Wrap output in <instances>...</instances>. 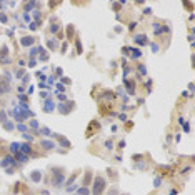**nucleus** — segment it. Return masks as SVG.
Masks as SVG:
<instances>
[{"instance_id": "nucleus-25", "label": "nucleus", "mask_w": 195, "mask_h": 195, "mask_svg": "<svg viewBox=\"0 0 195 195\" xmlns=\"http://www.w3.org/2000/svg\"><path fill=\"white\" fill-rule=\"evenodd\" d=\"M34 2H27V4H25V13L27 12H30V10H32V9H34Z\"/></svg>"}, {"instance_id": "nucleus-42", "label": "nucleus", "mask_w": 195, "mask_h": 195, "mask_svg": "<svg viewBox=\"0 0 195 195\" xmlns=\"http://www.w3.org/2000/svg\"><path fill=\"white\" fill-rule=\"evenodd\" d=\"M65 50H67V43H62V52L60 54H65Z\"/></svg>"}, {"instance_id": "nucleus-31", "label": "nucleus", "mask_w": 195, "mask_h": 195, "mask_svg": "<svg viewBox=\"0 0 195 195\" xmlns=\"http://www.w3.org/2000/svg\"><path fill=\"white\" fill-rule=\"evenodd\" d=\"M50 32H52V34H55V32H59V23H54V25L50 27Z\"/></svg>"}, {"instance_id": "nucleus-23", "label": "nucleus", "mask_w": 195, "mask_h": 195, "mask_svg": "<svg viewBox=\"0 0 195 195\" xmlns=\"http://www.w3.org/2000/svg\"><path fill=\"white\" fill-rule=\"evenodd\" d=\"M132 52H133V54H132V59H139V57L142 55V52H140L139 48H133Z\"/></svg>"}, {"instance_id": "nucleus-35", "label": "nucleus", "mask_w": 195, "mask_h": 195, "mask_svg": "<svg viewBox=\"0 0 195 195\" xmlns=\"http://www.w3.org/2000/svg\"><path fill=\"white\" fill-rule=\"evenodd\" d=\"M57 90H59V92H65V87L59 82V84H57Z\"/></svg>"}, {"instance_id": "nucleus-8", "label": "nucleus", "mask_w": 195, "mask_h": 195, "mask_svg": "<svg viewBox=\"0 0 195 195\" xmlns=\"http://www.w3.org/2000/svg\"><path fill=\"white\" fill-rule=\"evenodd\" d=\"M57 140H59V144L62 145V147H65V149H70V147H72V144H70L64 135H57Z\"/></svg>"}, {"instance_id": "nucleus-26", "label": "nucleus", "mask_w": 195, "mask_h": 195, "mask_svg": "<svg viewBox=\"0 0 195 195\" xmlns=\"http://www.w3.org/2000/svg\"><path fill=\"white\" fill-rule=\"evenodd\" d=\"M0 22H2V23H7V22H9V17H7L4 12H0Z\"/></svg>"}, {"instance_id": "nucleus-48", "label": "nucleus", "mask_w": 195, "mask_h": 195, "mask_svg": "<svg viewBox=\"0 0 195 195\" xmlns=\"http://www.w3.org/2000/svg\"><path fill=\"white\" fill-rule=\"evenodd\" d=\"M183 130L188 132V130H190V125H188V123H185V125H183Z\"/></svg>"}, {"instance_id": "nucleus-34", "label": "nucleus", "mask_w": 195, "mask_h": 195, "mask_svg": "<svg viewBox=\"0 0 195 195\" xmlns=\"http://www.w3.org/2000/svg\"><path fill=\"white\" fill-rule=\"evenodd\" d=\"M37 54H38V48H35V47H34V48H30V55H32V57H35Z\"/></svg>"}, {"instance_id": "nucleus-13", "label": "nucleus", "mask_w": 195, "mask_h": 195, "mask_svg": "<svg viewBox=\"0 0 195 195\" xmlns=\"http://www.w3.org/2000/svg\"><path fill=\"white\" fill-rule=\"evenodd\" d=\"M135 43H139V45H145V43H147V37H145L144 34L142 35H135Z\"/></svg>"}, {"instance_id": "nucleus-4", "label": "nucleus", "mask_w": 195, "mask_h": 195, "mask_svg": "<svg viewBox=\"0 0 195 195\" xmlns=\"http://www.w3.org/2000/svg\"><path fill=\"white\" fill-rule=\"evenodd\" d=\"M95 130H100V123L97 122V120H92L89 125V128H87V132H85V135L87 137H92L93 133H95Z\"/></svg>"}, {"instance_id": "nucleus-29", "label": "nucleus", "mask_w": 195, "mask_h": 195, "mask_svg": "<svg viewBox=\"0 0 195 195\" xmlns=\"http://www.w3.org/2000/svg\"><path fill=\"white\" fill-rule=\"evenodd\" d=\"M108 195H120V192H119V188H117V187H115V188L112 187L110 190H108Z\"/></svg>"}, {"instance_id": "nucleus-18", "label": "nucleus", "mask_w": 195, "mask_h": 195, "mask_svg": "<svg viewBox=\"0 0 195 195\" xmlns=\"http://www.w3.org/2000/svg\"><path fill=\"white\" fill-rule=\"evenodd\" d=\"M4 128H5V130H13L15 127H13L12 122H9V120H7V122H4Z\"/></svg>"}, {"instance_id": "nucleus-41", "label": "nucleus", "mask_w": 195, "mask_h": 195, "mask_svg": "<svg viewBox=\"0 0 195 195\" xmlns=\"http://www.w3.org/2000/svg\"><path fill=\"white\" fill-rule=\"evenodd\" d=\"M135 27H137V23H135V22H132L130 25H128V30H133Z\"/></svg>"}, {"instance_id": "nucleus-3", "label": "nucleus", "mask_w": 195, "mask_h": 195, "mask_svg": "<svg viewBox=\"0 0 195 195\" xmlns=\"http://www.w3.org/2000/svg\"><path fill=\"white\" fill-rule=\"evenodd\" d=\"M73 107H75V103H73V102H65V103H59L57 108H59V112L62 115H68L70 112L73 110Z\"/></svg>"}, {"instance_id": "nucleus-28", "label": "nucleus", "mask_w": 195, "mask_h": 195, "mask_svg": "<svg viewBox=\"0 0 195 195\" xmlns=\"http://www.w3.org/2000/svg\"><path fill=\"white\" fill-rule=\"evenodd\" d=\"M10 150H12L13 153H17V152H18V144H15V142H13V144H10Z\"/></svg>"}, {"instance_id": "nucleus-32", "label": "nucleus", "mask_w": 195, "mask_h": 195, "mask_svg": "<svg viewBox=\"0 0 195 195\" xmlns=\"http://www.w3.org/2000/svg\"><path fill=\"white\" fill-rule=\"evenodd\" d=\"M139 72L142 73V75H145V73H147V68H145L144 65H139Z\"/></svg>"}, {"instance_id": "nucleus-27", "label": "nucleus", "mask_w": 195, "mask_h": 195, "mask_svg": "<svg viewBox=\"0 0 195 195\" xmlns=\"http://www.w3.org/2000/svg\"><path fill=\"white\" fill-rule=\"evenodd\" d=\"M17 130H20L22 133H27V130H29V128H27L25 125H22V123H18V125H17Z\"/></svg>"}, {"instance_id": "nucleus-47", "label": "nucleus", "mask_w": 195, "mask_h": 195, "mask_svg": "<svg viewBox=\"0 0 195 195\" xmlns=\"http://www.w3.org/2000/svg\"><path fill=\"white\" fill-rule=\"evenodd\" d=\"M30 29L35 30V29H37V23H35V22H32V23H30Z\"/></svg>"}, {"instance_id": "nucleus-37", "label": "nucleus", "mask_w": 195, "mask_h": 195, "mask_svg": "<svg viewBox=\"0 0 195 195\" xmlns=\"http://www.w3.org/2000/svg\"><path fill=\"white\" fill-rule=\"evenodd\" d=\"M122 52L125 54V55H130V48H128V47H123V48H122Z\"/></svg>"}, {"instance_id": "nucleus-38", "label": "nucleus", "mask_w": 195, "mask_h": 195, "mask_svg": "<svg viewBox=\"0 0 195 195\" xmlns=\"http://www.w3.org/2000/svg\"><path fill=\"white\" fill-rule=\"evenodd\" d=\"M35 65H37V60H35V59H32V60L29 62V67H35Z\"/></svg>"}, {"instance_id": "nucleus-11", "label": "nucleus", "mask_w": 195, "mask_h": 195, "mask_svg": "<svg viewBox=\"0 0 195 195\" xmlns=\"http://www.w3.org/2000/svg\"><path fill=\"white\" fill-rule=\"evenodd\" d=\"M10 90V85L7 80H0V95H4V93H7Z\"/></svg>"}, {"instance_id": "nucleus-20", "label": "nucleus", "mask_w": 195, "mask_h": 195, "mask_svg": "<svg viewBox=\"0 0 195 195\" xmlns=\"http://www.w3.org/2000/svg\"><path fill=\"white\" fill-rule=\"evenodd\" d=\"M75 47H77V54H82V52H84V48H82V43H80V40H78V38L75 40Z\"/></svg>"}, {"instance_id": "nucleus-17", "label": "nucleus", "mask_w": 195, "mask_h": 195, "mask_svg": "<svg viewBox=\"0 0 195 195\" xmlns=\"http://www.w3.org/2000/svg\"><path fill=\"white\" fill-rule=\"evenodd\" d=\"M90 180H92V172H90V170H89V172H87V175H85V180H84V185H85V187H87V185H89V183H90Z\"/></svg>"}, {"instance_id": "nucleus-49", "label": "nucleus", "mask_w": 195, "mask_h": 195, "mask_svg": "<svg viewBox=\"0 0 195 195\" xmlns=\"http://www.w3.org/2000/svg\"><path fill=\"white\" fill-rule=\"evenodd\" d=\"M160 182H162L160 178H155V187H160Z\"/></svg>"}, {"instance_id": "nucleus-7", "label": "nucleus", "mask_w": 195, "mask_h": 195, "mask_svg": "<svg viewBox=\"0 0 195 195\" xmlns=\"http://www.w3.org/2000/svg\"><path fill=\"white\" fill-rule=\"evenodd\" d=\"M0 57H2V62L4 64H9L10 60H9V47L4 45L2 48H0Z\"/></svg>"}, {"instance_id": "nucleus-9", "label": "nucleus", "mask_w": 195, "mask_h": 195, "mask_svg": "<svg viewBox=\"0 0 195 195\" xmlns=\"http://www.w3.org/2000/svg\"><path fill=\"white\" fill-rule=\"evenodd\" d=\"M34 42H35V38H32V37H23V38H20V45H22V47H30V45H34Z\"/></svg>"}, {"instance_id": "nucleus-1", "label": "nucleus", "mask_w": 195, "mask_h": 195, "mask_svg": "<svg viewBox=\"0 0 195 195\" xmlns=\"http://www.w3.org/2000/svg\"><path fill=\"white\" fill-rule=\"evenodd\" d=\"M105 178L100 177V175H97L95 177V180H93V187H92V194L93 195H100L103 190H105Z\"/></svg>"}, {"instance_id": "nucleus-43", "label": "nucleus", "mask_w": 195, "mask_h": 195, "mask_svg": "<svg viewBox=\"0 0 195 195\" xmlns=\"http://www.w3.org/2000/svg\"><path fill=\"white\" fill-rule=\"evenodd\" d=\"M23 139H27V140H34V137H30L29 133H23Z\"/></svg>"}, {"instance_id": "nucleus-33", "label": "nucleus", "mask_w": 195, "mask_h": 195, "mask_svg": "<svg viewBox=\"0 0 195 195\" xmlns=\"http://www.w3.org/2000/svg\"><path fill=\"white\" fill-rule=\"evenodd\" d=\"M60 82H62V84H65V85H68V84H70V78H68V77H62V78H60Z\"/></svg>"}, {"instance_id": "nucleus-2", "label": "nucleus", "mask_w": 195, "mask_h": 195, "mask_svg": "<svg viewBox=\"0 0 195 195\" xmlns=\"http://www.w3.org/2000/svg\"><path fill=\"white\" fill-rule=\"evenodd\" d=\"M54 170H55V172H54V175H52V183H54L55 187L65 185V174L60 169H54Z\"/></svg>"}, {"instance_id": "nucleus-30", "label": "nucleus", "mask_w": 195, "mask_h": 195, "mask_svg": "<svg viewBox=\"0 0 195 195\" xmlns=\"http://www.w3.org/2000/svg\"><path fill=\"white\" fill-rule=\"evenodd\" d=\"M40 132H42L43 135H50V133H52V132H50V128H48V127H42V128H40Z\"/></svg>"}, {"instance_id": "nucleus-39", "label": "nucleus", "mask_w": 195, "mask_h": 195, "mask_svg": "<svg viewBox=\"0 0 195 195\" xmlns=\"http://www.w3.org/2000/svg\"><path fill=\"white\" fill-rule=\"evenodd\" d=\"M152 52H158V45L157 43H152Z\"/></svg>"}, {"instance_id": "nucleus-45", "label": "nucleus", "mask_w": 195, "mask_h": 195, "mask_svg": "<svg viewBox=\"0 0 195 195\" xmlns=\"http://www.w3.org/2000/svg\"><path fill=\"white\" fill-rule=\"evenodd\" d=\"M20 77H23V70H18L17 72V78H20Z\"/></svg>"}, {"instance_id": "nucleus-19", "label": "nucleus", "mask_w": 195, "mask_h": 195, "mask_svg": "<svg viewBox=\"0 0 195 195\" xmlns=\"http://www.w3.org/2000/svg\"><path fill=\"white\" fill-rule=\"evenodd\" d=\"M77 195H90V190L87 188V187H82L80 190H78V194Z\"/></svg>"}, {"instance_id": "nucleus-24", "label": "nucleus", "mask_w": 195, "mask_h": 195, "mask_svg": "<svg viewBox=\"0 0 195 195\" xmlns=\"http://www.w3.org/2000/svg\"><path fill=\"white\" fill-rule=\"evenodd\" d=\"M73 35V25H68L67 27V38H72Z\"/></svg>"}, {"instance_id": "nucleus-16", "label": "nucleus", "mask_w": 195, "mask_h": 195, "mask_svg": "<svg viewBox=\"0 0 195 195\" xmlns=\"http://www.w3.org/2000/svg\"><path fill=\"white\" fill-rule=\"evenodd\" d=\"M13 162H15V160H13L12 157H5V160L0 162V165H2V167H7V165H12Z\"/></svg>"}, {"instance_id": "nucleus-6", "label": "nucleus", "mask_w": 195, "mask_h": 195, "mask_svg": "<svg viewBox=\"0 0 195 195\" xmlns=\"http://www.w3.org/2000/svg\"><path fill=\"white\" fill-rule=\"evenodd\" d=\"M123 85H125V89H127V92L130 93V95L135 93V84H133L130 78H125V80H123Z\"/></svg>"}, {"instance_id": "nucleus-46", "label": "nucleus", "mask_w": 195, "mask_h": 195, "mask_svg": "<svg viewBox=\"0 0 195 195\" xmlns=\"http://www.w3.org/2000/svg\"><path fill=\"white\" fill-rule=\"evenodd\" d=\"M120 120H122V122H127V115H120Z\"/></svg>"}, {"instance_id": "nucleus-44", "label": "nucleus", "mask_w": 195, "mask_h": 195, "mask_svg": "<svg viewBox=\"0 0 195 195\" xmlns=\"http://www.w3.org/2000/svg\"><path fill=\"white\" fill-rule=\"evenodd\" d=\"M35 92V87H34V85H32V87H29V92H27V93H34Z\"/></svg>"}, {"instance_id": "nucleus-22", "label": "nucleus", "mask_w": 195, "mask_h": 195, "mask_svg": "<svg viewBox=\"0 0 195 195\" xmlns=\"http://www.w3.org/2000/svg\"><path fill=\"white\" fill-rule=\"evenodd\" d=\"M0 122H7V112L5 110H0Z\"/></svg>"}, {"instance_id": "nucleus-10", "label": "nucleus", "mask_w": 195, "mask_h": 195, "mask_svg": "<svg viewBox=\"0 0 195 195\" xmlns=\"http://www.w3.org/2000/svg\"><path fill=\"white\" fill-rule=\"evenodd\" d=\"M40 145H42L45 150H54V149H55V144H54L52 140H42V142H40Z\"/></svg>"}, {"instance_id": "nucleus-15", "label": "nucleus", "mask_w": 195, "mask_h": 195, "mask_svg": "<svg viewBox=\"0 0 195 195\" xmlns=\"http://www.w3.org/2000/svg\"><path fill=\"white\" fill-rule=\"evenodd\" d=\"M30 178H32L34 182H40V180H42V174H40L38 170H35V172H32V175H30Z\"/></svg>"}, {"instance_id": "nucleus-40", "label": "nucleus", "mask_w": 195, "mask_h": 195, "mask_svg": "<svg viewBox=\"0 0 195 195\" xmlns=\"http://www.w3.org/2000/svg\"><path fill=\"white\" fill-rule=\"evenodd\" d=\"M105 147H107V149H112V140H107V142H105Z\"/></svg>"}, {"instance_id": "nucleus-5", "label": "nucleus", "mask_w": 195, "mask_h": 195, "mask_svg": "<svg viewBox=\"0 0 195 195\" xmlns=\"http://www.w3.org/2000/svg\"><path fill=\"white\" fill-rule=\"evenodd\" d=\"M18 152L29 157V155L34 153V149H32V145H30V144H18Z\"/></svg>"}, {"instance_id": "nucleus-12", "label": "nucleus", "mask_w": 195, "mask_h": 195, "mask_svg": "<svg viewBox=\"0 0 195 195\" xmlns=\"http://www.w3.org/2000/svg\"><path fill=\"white\" fill-rule=\"evenodd\" d=\"M54 102L52 100H47L45 103H43V112H47V114H50V112H54Z\"/></svg>"}, {"instance_id": "nucleus-14", "label": "nucleus", "mask_w": 195, "mask_h": 195, "mask_svg": "<svg viewBox=\"0 0 195 195\" xmlns=\"http://www.w3.org/2000/svg\"><path fill=\"white\" fill-rule=\"evenodd\" d=\"M15 158H17V162H20V163H27V160H29V157L23 155V153H20V152L15 153Z\"/></svg>"}, {"instance_id": "nucleus-21", "label": "nucleus", "mask_w": 195, "mask_h": 195, "mask_svg": "<svg viewBox=\"0 0 195 195\" xmlns=\"http://www.w3.org/2000/svg\"><path fill=\"white\" fill-rule=\"evenodd\" d=\"M47 47H48V48H50V50H55L57 43L54 42V40H47Z\"/></svg>"}, {"instance_id": "nucleus-36", "label": "nucleus", "mask_w": 195, "mask_h": 195, "mask_svg": "<svg viewBox=\"0 0 195 195\" xmlns=\"http://www.w3.org/2000/svg\"><path fill=\"white\" fill-rule=\"evenodd\" d=\"M30 127L32 128H38V122L37 120H32V122H30Z\"/></svg>"}]
</instances>
